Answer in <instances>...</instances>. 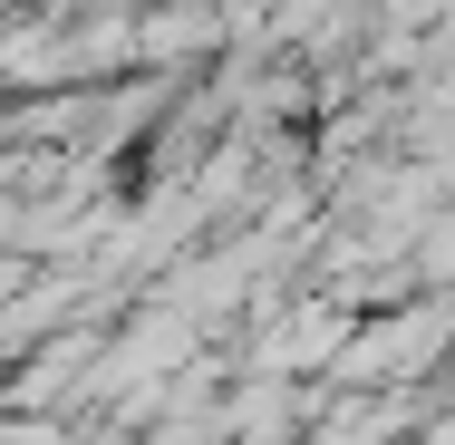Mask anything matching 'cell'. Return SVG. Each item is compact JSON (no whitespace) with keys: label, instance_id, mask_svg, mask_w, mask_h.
I'll return each mask as SVG.
<instances>
[{"label":"cell","instance_id":"obj_2","mask_svg":"<svg viewBox=\"0 0 455 445\" xmlns=\"http://www.w3.org/2000/svg\"><path fill=\"white\" fill-rule=\"evenodd\" d=\"M397 436H407V407L397 397H349L310 445H397Z\"/></svg>","mask_w":455,"mask_h":445},{"label":"cell","instance_id":"obj_1","mask_svg":"<svg viewBox=\"0 0 455 445\" xmlns=\"http://www.w3.org/2000/svg\"><path fill=\"white\" fill-rule=\"evenodd\" d=\"M455 339V300H427V310H407V320H378L359 330V358H349V377H417V368H436Z\"/></svg>","mask_w":455,"mask_h":445},{"label":"cell","instance_id":"obj_3","mask_svg":"<svg viewBox=\"0 0 455 445\" xmlns=\"http://www.w3.org/2000/svg\"><path fill=\"white\" fill-rule=\"evenodd\" d=\"M417 271H427V281H455V213L427 233V242H417Z\"/></svg>","mask_w":455,"mask_h":445}]
</instances>
